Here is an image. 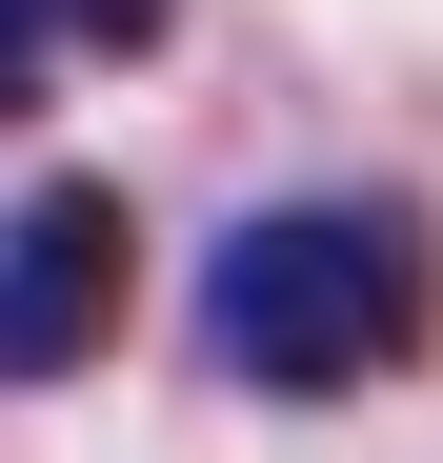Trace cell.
Masks as SVG:
<instances>
[{
  "label": "cell",
  "mask_w": 443,
  "mask_h": 463,
  "mask_svg": "<svg viewBox=\"0 0 443 463\" xmlns=\"http://www.w3.org/2000/svg\"><path fill=\"white\" fill-rule=\"evenodd\" d=\"M162 21H182V0H61V41H81V61H141Z\"/></svg>",
  "instance_id": "4"
},
{
  "label": "cell",
  "mask_w": 443,
  "mask_h": 463,
  "mask_svg": "<svg viewBox=\"0 0 443 463\" xmlns=\"http://www.w3.org/2000/svg\"><path fill=\"white\" fill-rule=\"evenodd\" d=\"M101 323H121V202L101 182H41L21 222H0V383L101 363Z\"/></svg>",
  "instance_id": "2"
},
{
  "label": "cell",
  "mask_w": 443,
  "mask_h": 463,
  "mask_svg": "<svg viewBox=\"0 0 443 463\" xmlns=\"http://www.w3.org/2000/svg\"><path fill=\"white\" fill-rule=\"evenodd\" d=\"M202 343H222V383H262V403L403 383L443 343V242L403 202H282V222H242V242L202 262Z\"/></svg>",
  "instance_id": "1"
},
{
  "label": "cell",
  "mask_w": 443,
  "mask_h": 463,
  "mask_svg": "<svg viewBox=\"0 0 443 463\" xmlns=\"http://www.w3.org/2000/svg\"><path fill=\"white\" fill-rule=\"evenodd\" d=\"M61 61H81V41H61V0H0V121H41Z\"/></svg>",
  "instance_id": "3"
}]
</instances>
